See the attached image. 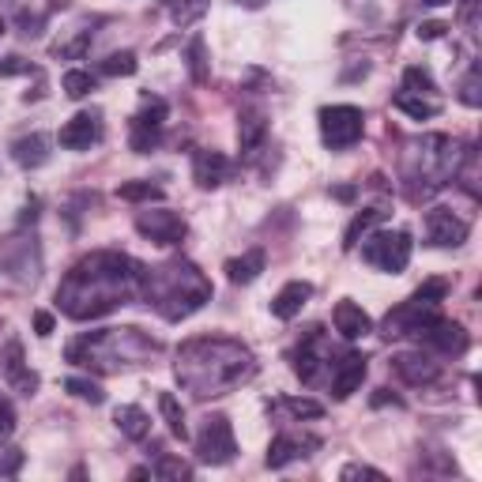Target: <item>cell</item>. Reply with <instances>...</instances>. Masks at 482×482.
Here are the masks:
<instances>
[{
  "label": "cell",
  "mask_w": 482,
  "mask_h": 482,
  "mask_svg": "<svg viewBox=\"0 0 482 482\" xmlns=\"http://www.w3.org/2000/svg\"><path fill=\"white\" fill-rule=\"evenodd\" d=\"M264 136H268L264 114H260V110H245V114L238 117V143H241V151H245V155H257L260 143H264Z\"/></svg>",
  "instance_id": "cell-24"
},
{
  "label": "cell",
  "mask_w": 482,
  "mask_h": 482,
  "mask_svg": "<svg viewBox=\"0 0 482 482\" xmlns=\"http://www.w3.org/2000/svg\"><path fill=\"white\" fill-rule=\"evenodd\" d=\"M404 91H411V95H430V91H437V83H433V76H430L426 68L411 65V68L404 72Z\"/></svg>",
  "instance_id": "cell-37"
},
{
  "label": "cell",
  "mask_w": 482,
  "mask_h": 482,
  "mask_svg": "<svg viewBox=\"0 0 482 482\" xmlns=\"http://www.w3.org/2000/svg\"><path fill=\"white\" fill-rule=\"evenodd\" d=\"M328 369H332V396L335 400H350L366 381V354L347 350V354H340V362H332Z\"/></svg>",
  "instance_id": "cell-16"
},
{
  "label": "cell",
  "mask_w": 482,
  "mask_h": 482,
  "mask_svg": "<svg viewBox=\"0 0 482 482\" xmlns=\"http://www.w3.org/2000/svg\"><path fill=\"white\" fill-rule=\"evenodd\" d=\"M60 87H65L68 98H87L95 91V76L83 72V68H72V72H65V79H60Z\"/></svg>",
  "instance_id": "cell-35"
},
{
  "label": "cell",
  "mask_w": 482,
  "mask_h": 482,
  "mask_svg": "<svg viewBox=\"0 0 482 482\" xmlns=\"http://www.w3.org/2000/svg\"><path fill=\"white\" fill-rule=\"evenodd\" d=\"M321 449V437H313V433H279L276 441H271L268 456H264V464L271 471H279L286 464H295V459H305Z\"/></svg>",
  "instance_id": "cell-14"
},
{
  "label": "cell",
  "mask_w": 482,
  "mask_h": 482,
  "mask_svg": "<svg viewBox=\"0 0 482 482\" xmlns=\"http://www.w3.org/2000/svg\"><path fill=\"white\" fill-rule=\"evenodd\" d=\"M366 132V114L359 106H324L321 110V140L328 151H343L359 143Z\"/></svg>",
  "instance_id": "cell-9"
},
{
  "label": "cell",
  "mask_w": 482,
  "mask_h": 482,
  "mask_svg": "<svg viewBox=\"0 0 482 482\" xmlns=\"http://www.w3.org/2000/svg\"><path fill=\"white\" fill-rule=\"evenodd\" d=\"M136 68H140V60H136V53H132V50L110 53V57L98 65V72H102V76H132Z\"/></svg>",
  "instance_id": "cell-33"
},
{
  "label": "cell",
  "mask_w": 482,
  "mask_h": 482,
  "mask_svg": "<svg viewBox=\"0 0 482 482\" xmlns=\"http://www.w3.org/2000/svg\"><path fill=\"white\" fill-rule=\"evenodd\" d=\"M234 5H241V8H253V12H257V8H264V5H268V0H234Z\"/></svg>",
  "instance_id": "cell-48"
},
{
  "label": "cell",
  "mask_w": 482,
  "mask_h": 482,
  "mask_svg": "<svg viewBox=\"0 0 482 482\" xmlns=\"http://www.w3.org/2000/svg\"><path fill=\"white\" fill-rule=\"evenodd\" d=\"M166 8H170V19L177 27H193L207 15L212 0H166Z\"/></svg>",
  "instance_id": "cell-29"
},
{
  "label": "cell",
  "mask_w": 482,
  "mask_h": 482,
  "mask_svg": "<svg viewBox=\"0 0 482 482\" xmlns=\"http://www.w3.org/2000/svg\"><path fill=\"white\" fill-rule=\"evenodd\" d=\"M102 136V114L98 110H83L72 121H65V129L57 132V143L65 151H91V143Z\"/></svg>",
  "instance_id": "cell-15"
},
{
  "label": "cell",
  "mask_w": 482,
  "mask_h": 482,
  "mask_svg": "<svg viewBox=\"0 0 482 482\" xmlns=\"http://www.w3.org/2000/svg\"><path fill=\"white\" fill-rule=\"evenodd\" d=\"M19 468H23V452H19V449H12V452L0 456V478H12Z\"/></svg>",
  "instance_id": "cell-42"
},
{
  "label": "cell",
  "mask_w": 482,
  "mask_h": 482,
  "mask_svg": "<svg viewBox=\"0 0 482 482\" xmlns=\"http://www.w3.org/2000/svg\"><path fill=\"white\" fill-rule=\"evenodd\" d=\"M174 373L181 388H188L196 400H212V396H226L253 381L257 354L230 335H200V340L181 343Z\"/></svg>",
  "instance_id": "cell-2"
},
{
  "label": "cell",
  "mask_w": 482,
  "mask_h": 482,
  "mask_svg": "<svg viewBox=\"0 0 482 482\" xmlns=\"http://www.w3.org/2000/svg\"><path fill=\"white\" fill-rule=\"evenodd\" d=\"M65 388L76 396V400H87V404H102V400H106V392H102V388L91 381V377H68Z\"/></svg>",
  "instance_id": "cell-36"
},
{
  "label": "cell",
  "mask_w": 482,
  "mask_h": 482,
  "mask_svg": "<svg viewBox=\"0 0 482 482\" xmlns=\"http://www.w3.org/2000/svg\"><path fill=\"white\" fill-rule=\"evenodd\" d=\"M340 478H377V482H385V471H377V468H369V464H347L343 471H340Z\"/></svg>",
  "instance_id": "cell-41"
},
{
  "label": "cell",
  "mask_w": 482,
  "mask_h": 482,
  "mask_svg": "<svg viewBox=\"0 0 482 482\" xmlns=\"http://www.w3.org/2000/svg\"><path fill=\"white\" fill-rule=\"evenodd\" d=\"M53 324H57V321H53V313H46V309H38V313H34V332L41 335V340H46V335H53Z\"/></svg>",
  "instance_id": "cell-44"
},
{
  "label": "cell",
  "mask_w": 482,
  "mask_h": 482,
  "mask_svg": "<svg viewBox=\"0 0 482 482\" xmlns=\"http://www.w3.org/2000/svg\"><path fill=\"white\" fill-rule=\"evenodd\" d=\"M151 475H155V478H166V482H181V478H193V468H188L185 459H177V456H166V452H159V459H155Z\"/></svg>",
  "instance_id": "cell-32"
},
{
  "label": "cell",
  "mask_w": 482,
  "mask_h": 482,
  "mask_svg": "<svg viewBox=\"0 0 482 482\" xmlns=\"http://www.w3.org/2000/svg\"><path fill=\"white\" fill-rule=\"evenodd\" d=\"M459 102L464 106H482V91H478V65L468 72V79L459 83Z\"/></svg>",
  "instance_id": "cell-39"
},
{
  "label": "cell",
  "mask_w": 482,
  "mask_h": 482,
  "mask_svg": "<svg viewBox=\"0 0 482 482\" xmlns=\"http://www.w3.org/2000/svg\"><path fill=\"white\" fill-rule=\"evenodd\" d=\"M5 377H8V385L15 392H23V396H34L38 392V373L27 369L23 347H19V343H8V350H5Z\"/></svg>",
  "instance_id": "cell-22"
},
{
  "label": "cell",
  "mask_w": 482,
  "mask_h": 482,
  "mask_svg": "<svg viewBox=\"0 0 482 482\" xmlns=\"http://www.w3.org/2000/svg\"><path fill=\"white\" fill-rule=\"evenodd\" d=\"M309 298H313V286L305 279H295V283H286L276 298H271V313H276L279 321H295Z\"/></svg>",
  "instance_id": "cell-21"
},
{
  "label": "cell",
  "mask_w": 482,
  "mask_h": 482,
  "mask_svg": "<svg viewBox=\"0 0 482 482\" xmlns=\"http://www.w3.org/2000/svg\"><path fill=\"white\" fill-rule=\"evenodd\" d=\"M12 433H15V407H12V400L0 396V441H8Z\"/></svg>",
  "instance_id": "cell-40"
},
{
  "label": "cell",
  "mask_w": 482,
  "mask_h": 482,
  "mask_svg": "<svg viewBox=\"0 0 482 482\" xmlns=\"http://www.w3.org/2000/svg\"><path fill=\"white\" fill-rule=\"evenodd\" d=\"M459 143L449 136H423V140H411L407 151H404V166H400V177H404V193L418 204L433 193H441L449 181H456L459 170Z\"/></svg>",
  "instance_id": "cell-5"
},
{
  "label": "cell",
  "mask_w": 482,
  "mask_h": 482,
  "mask_svg": "<svg viewBox=\"0 0 482 482\" xmlns=\"http://www.w3.org/2000/svg\"><path fill=\"white\" fill-rule=\"evenodd\" d=\"M283 411L286 414H295V418H321L324 407L317 400H305V396H286L283 400Z\"/></svg>",
  "instance_id": "cell-38"
},
{
  "label": "cell",
  "mask_w": 482,
  "mask_h": 482,
  "mask_svg": "<svg viewBox=\"0 0 482 482\" xmlns=\"http://www.w3.org/2000/svg\"><path fill=\"white\" fill-rule=\"evenodd\" d=\"M166 102L162 98H143L140 102V110H136V117H132V124H129V143H132V151L136 155H148L155 143H159V136H162V124H166Z\"/></svg>",
  "instance_id": "cell-10"
},
{
  "label": "cell",
  "mask_w": 482,
  "mask_h": 482,
  "mask_svg": "<svg viewBox=\"0 0 482 482\" xmlns=\"http://www.w3.org/2000/svg\"><path fill=\"white\" fill-rule=\"evenodd\" d=\"M332 324H335V332L343 335V340H366V335L373 332V321H369V313L359 305V302H350V298H343L340 305L332 309Z\"/></svg>",
  "instance_id": "cell-19"
},
{
  "label": "cell",
  "mask_w": 482,
  "mask_h": 482,
  "mask_svg": "<svg viewBox=\"0 0 482 482\" xmlns=\"http://www.w3.org/2000/svg\"><path fill=\"white\" fill-rule=\"evenodd\" d=\"M324 366H332V354L324 347V332L321 328H309V335H305V340L298 343V350H295V373L302 377L305 385H317Z\"/></svg>",
  "instance_id": "cell-13"
},
{
  "label": "cell",
  "mask_w": 482,
  "mask_h": 482,
  "mask_svg": "<svg viewBox=\"0 0 482 482\" xmlns=\"http://www.w3.org/2000/svg\"><path fill=\"white\" fill-rule=\"evenodd\" d=\"M426 234H430V245H437V249H456V245L468 241L471 226L459 219L452 207H430L426 212Z\"/></svg>",
  "instance_id": "cell-12"
},
{
  "label": "cell",
  "mask_w": 482,
  "mask_h": 482,
  "mask_svg": "<svg viewBox=\"0 0 482 482\" xmlns=\"http://www.w3.org/2000/svg\"><path fill=\"white\" fill-rule=\"evenodd\" d=\"M230 174H234V162L223 151H196L193 155V177L200 188H219L223 181H230Z\"/></svg>",
  "instance_id": "cell-20"
},
{
  "label": "cell",
  "mask_w": 482,
  "mask_h": 482,
  "mask_svg": "<svg viewBox=\"0 0 482 482\" xmlns=\"http://www.w3.org/2000/svg\"><path fill=\"white\" fill-rule=\"evenodd\" d=\"M114 423H117V430H121L124 437H129V441H143V437L151 433V418H148V411H140V407H132V404L117 407Z\"/></svg>",
  "instance_id": "cell-26"
},
{
  "label": "cell",
  "mask_w": 482,
  "mask_h": 482,
  "mask_svg": "<svg viewBox=\"0 0 482 482\" xmlns=\"http://www.w3.org/2000/svg\"><path fill=\"white\" fill-rule=\"evenodd\" d=\"M426 8H445V5H452V0H423Z\"/></svg>",
  "instance_id": "cell-49"
},
{
  "label": "cell",
  "mask_w": 482,
  "mask_h": 482,
  "mask_svg": "<svg viewBox=\"0 0 482 482\" xmlns=\"http://www.w3.org/2000/svg\"><path fill=\"white\" fill-rule=\"evenodd\" d=\"M159 411H162V418H166V426H170V433L177 437V441H185V437H188V426H185V411H181V404L174 400V392H159Z\"/></svg>",
  "instance_id": "cell-30"
},
{
  "label": "cell",
  "mask_w": 482,
  "mask_h": 482,
  "mask_svg": "<svg viewBox=\"0 0 482 482\" xmlns=\"http://www.w3.org/2000/svg\"><path fill=\"white\" fill-rule=\"evenodd\" d=\"M23 72H31V60H23V57H5L0 60V76H23Z\"/></svg>",
  "instance_id": "cell-43"
},
{
  "label": "cell",
  "mask_w": 482,
  "mask_h": 482,
  "mask_svg": "<svg viewBox=\"0 0 482 482\" xmlns=\"http://www.w3.org/2000/svg\"><path fill=\"white\" fill-rule=\"evenodd\" d=\"M411 234L407 230H377V234H366L362 241V260L388 271V276H400V271L411 264Z\"/></svg>",
  "instance_id": "cell-7"
},
{
  "label": "cell",
  "mask_w": 482,
  "mask_h": 482,
  "mask_svg": "<svg viewBox=\"0 0 482 482\" xmlns=\"http://www.w3.org/2000/svg\"><path fill=\"white\" fill-rule=\"evenodd\" d=\"M117 200H124V204H162L166 193L151 181H124V185H117Z\"/></svg>",
  "instance_id": "cell-28"
},
{
  "label": "cell",
  "mask_w": 482,
  "mask_h": 482,
  "mask_svg": "<svg viewBox=\"0 0 482 482\" xmlns=\"http://www.w3.org/2000/svg\"><path fill=\"white\" fill-rule=\"evenodd\" d=\"M426 340V347H433L437 354H464L468 350V332L459 321H445V317H437L430 328L418 332Z\"/></svg>",
  "instance_id": "cell-18"
},
{
  "label": "cell",
  "mask_w": 482,
  "mask_h": 482,
  "mask_svg": "<svg viewBox=\"0 0 482 482\" xmlns=\"http://www.w3.org/2000/svg\"><path fill=\"white\" fill-rule=\"evenodd\" d=\"M188 72H193L196 83H207L212 79V68H207V46L204 38H193L188 41Z\"/></svg>",
  "instance_id": "cell-34"
},
{
  "label": "cell",
  "mask_w": 482,
  "mask_h": 482,
  "mask_svg": "<svg viewBox=\"0 0 482 482\" xmlns=\"http://www.w3.org/2000/svg\"><path fill=\"white\" fill-rule=\"evenodd\" d=\"M0 34H5V15H0Z\"/></svg>",
  "instance_id": "cell-50"
},
{
  "label": "cell",
  "mask_w": 482,
  "mask_h": 482,
  "mask_svg": "<svg viewBox=\"0 0 482 482\" xmlns=\"http://www.w3.org/2000/svg\"><path fill=\"white\" fill-rule=\"evenodd\" d=\"M136 230L151 245H181L188 234V223L177 212H166V207H155V212H140L136 215Z\"/></svg>",
  "instance_id": "cell-11"
},
{
  "label": "cell",
  "mask_w": 482,
  "mask_h": 482,
  "mask_svg": "<svg viewBox=\"0 0 482 482\" xmlns=\"http://www.w3.org/2000/svg\"><path fill=\"white\" fill-rule=\"evenodd\" d=\"M392 369H396V377H404L407 385H433L437 377H441V362H437L433 354H423V350L396 354Z\"/></svg>",
  "instance_id": "cell-17"
},
{
  "label": "cell",
  "mask_w": 482,
  "mask_h": 482,
  "mask_svg": "<svg viewBox=\"0 0 482 482\" xmlns=\"http://www.w3.org/2000/svg\"><path fill=\"white\" fill-rule=\"evenodd\" d=\"M68 362L95 369V373H121L143 366L148 359L159 354V340H151L148 332L140 328H102V332H87L79 340L68 343Z\"/></svg>",
  "instance_id": "cell-4"
},
{
  "label": "cell",
  "mask_w": 482,
  "mask_h": 482,
  "mask_svg": "<svg viewBox=\"0 0 482 482\" xmlns=\"http://www.w3.org/2000/svg\"><path fill=\"white\" fill-rule=\"evenodd\" d=\"M445 295H449V283H445V279L423 283L404 305H396L388 317H385V324H381L385 340H404V335H418L423 328H430L437 317H441Z\"/></svg>",
  "instance_id": "cell-6"
},
{
  "label": "cell",
  "mask_w": 482,
  "mask_h": 482,
  "mask_svg": "<svg viewBox=\"0 0 482 482\" xmlns=\"http://www.w3.org/2000/svg\"><path fill=\"white\" fill-rule=\"evenodd\" d=\"M12 159L23 166V170H38V166H46L50 162V136L31 132L23 140H15L12 143Z\"/></svg>",
  "instance_id": "cell-23"
},
{
  "label": "cell",
  "mask_w": 482,
  "mask_h": 482,
  "mask_svg": "<svg viewBox=\"0 0 482 482\" xmlns=\"http://www.w3.org/2000/svg\"><path fill=\"white\" fill-rule=\"evenodd\" d=\"M234 456H238V437H234L230 418L226 414H207L200 423V433H196V459L200 464L223 468Z\"/></svg>",
  "instance_id": "cell-8"
},
{
  "label": "cell",
  "mask_w": 482,
  "mask_h": 482,
  "mask_svg": "<svg viewBox=\"0 0 482 482\" xmlns=\"http://www.w3.org/2000/svg\"><path fill=\"white\" fill-rule=\"evenodd\" d=\"M385 404H392V407H404V400H400V396H392L388 388H381V392L373 396V407H385Z\"/></svg>",
  "instance_id": "cell-47"
},
{
  "label": "cell",
  "mask_w": 482,
  "mask_h": 482,
  "mask_svg": "<svg viewBox=\"0 0 482 482\" xmlns=\"http://www.w3.org/2000/svg\"><path fill=\"white\" fill-rule=\"evenodd\" d=\"M143 271L148 268L140 260L114 253V249H98V253L72 264L65 283L57 286V305L72 321H98L140 298Z\"/></svg>",
  "instance_id": "cell-1"
},
{
  "label": "cell",
  "mask_w": 482,
  "mask_h": 482,
  "mask_svg": "<svg viewBox=\"0 0 482 482\" xmlns=\"http://www.w3.org/2000/svg\"><path fill=\"white\" fill-rule=\"evenodd\" d=\"M260 271H264V249H249V253H241V257H234V260H226V279L238 283V286L253 283Z\"/></svg>",
  "instance_id": "cell-25"
},
{
  "label": "cell",
  "mask_w": 482,
  "mask_h": 482,
  "mask_svg": "<svg viewBox=\"0 0 482 482\" xmlns=\"http://www.w3.org/2000/svg\"><path fill=\"white\" fill-rule=\"evenodd\" d=\"M388 219V212L385 207H366V212H359L350 219V226H347V234H343V249L350 253V249H359V238H366L369 230L377 226V223H385Z\"/></svg>",
  "instance_id": "cell-27"
},
{
  "label": "cell",
  "mask_w": 482,
  "mask_h": 482,
  "mask_svg": "<svg viewBox=\"0 0 482 482\" xmlns=\"http://www.w3.org/2000/svg\"><path fill=\"white\" fill-rule=\"evenodd\" d=\"M140 298L148 302L162 321H188L212 302V279L193 260H166L143 271Z\"/></svg>",
  "instance_id": "cell-3"
},
{
  "label": "cell",
  "mask_w": 482,
  "mask_h": 482,
  "mask_svg": "<svg viewBox=\"0 0 482 482\" xmlns=\"http://www.w3.org/2000/svg\"><path fill=\"white\" fill-rule=\"evenodd\" d=\"M449 27L445 23H437V19H433V23H418V38H423V41H433V38H441Z\"/></svg>",
  "instance_id": "cell-46"
},
{
  "label": "cell",
  "mask_w": 482,
  "mask_h": 482,
  "mask_svg": "<svg viewBox=\"0 0 482 482\" xmlns=\"http://www.w3.org/2000/svg\"><path fill=\"white\" fill-rule=\"evenodd\" d=\"M392 106L396 110H404L407 117H414V121H430V117H437V106L433 102H426L423 95H411V91H400L392 98Z\"/></svg>",
  "instance_id": "cell-31"
},
{
  "label": "cell",
  "mask_w": 482,
  "mask_h": 482,
  "mask_svg": "<svg viewBox=\"0 0 482 482\" xmlns=\"http://www.w3.org/2000/svg\"><path fill=\"white\" fill-rule=\"evenodd\" d=\"M19 27H23V34H27V38L41 34V15H31V12L23 8V12H19Z\"/></svg>",
  "instance_id": "cell-45"
}]
</instances>
